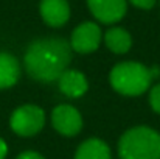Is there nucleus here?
Masks as SVG:
<instances>
[{"label":"nucleus","instance_id":"9d476101","mask_svg":"<svg viewBox=\"0 0 160 159\" xmlns=\"http://www.w3.org/2000/svg\"><path fill=\"white\" fill-rule=\"evenodd\" d=\"M20 75V64L11 53H0V89L12 87Z\"/></svg>","mask_w":160,"mask_h":159},{"label":"nucleus","instance_id":"7ed1b4c3","mask_svg":"<svg viewBox=\"0 0 160 159\" xmlns=\"http://www.w3.org/2000/svg\"><path fill=\"white\" fill-rule=\"evenodd\" d=\"M121 159H160V134L149 126L128 130L118 142Z\"/></svg>","mask_w":160,"mask_h":159},{"label":"nucleus","instance_id":"423d86ee","mask_svg":"<svg viewBox=\"0 0 160 159\" xmlns=\"http://www.w3.org/2000/svg\"><path fill=\"white\" fill-rule=\"evenodd\" d=\"M52 123L54 130L62 136H76L82 128V117L72 105H59L52 112Z\"/></svg>","mask_w":160,"mask_h":159},{"label":"nucleus","instance_id":"dca6fc26","mask_svg":"<svg viewBox=\"0 0 160 159\" xmlns=\"http://www.w3.org/2000/svg\"><path fill=\"white\" fill-rule=\"evenodd\" d=\"M6 153H8V147H6V142L3 139H0V159L6 158Z\"/></svg>","mask_w":160,"mask_h":159},{"label":"nucleus","instance_id":"6e6552de","mask_svg":"<svg viewBox=\"0 0 160 159\" xmlns=\"http://www.w3.org/2000/svg\"><path fill=\"white\" fill-rule=\"evenodd\" d=\"M39 13L47 25L59 28L70 19V5L67 0H41Z\"/></svg>","mask_w":160,"mask_h":159},{"label":"nucleus","instance_id":"f03ea898","mask_svg":"<svg viewBox=\"0 0 160 159\" xmlns=\"http://www.w3.org/2000/svg\"><path fill=\"white\" fill-rule=\"evenodd\" d=\"M156 77H160V67L149 69L142 62L124 61L112 69L110 84L121 95L137 97L146 92Z\"/></svg>","mask_w":160,"mask_h":159},{"label":"nucleus","instance_id":"0eeeda50","mask_svg":"<svg viewBox=\"0 0 160 159\" xmlns=\"http://www.w3.org/2000/svg\"><path fill=\"white\" fill-rule=\"evenodd\" d=\"M92 16L101 24H117L128 11V0H87Z\"/></svg>","mask_w":160,"mask_h":159},{"label":"nucleus","instance_id":"f257e3e1","mask_svg":"<svg viewBox=\"0 0 160 159\" xmlns=\"http://www.w3.org/2000/svg\"><path fill=\"white\" fill-rule=\"evenodd\" d=\"M72 59V47L62 38H45L31 42L23 56L27 73L42 83L58 81Z\"/></svg>","mask_w":160,"mask_h":159},{"label":"nucleus","instance_id":"f8f14e48","mask_svg":"<svg viewBox=\"0 0 160 159\" xmlns=\"http://www.w3.org/2000/svg\"><path fill=\"white\" fill-rule=\"evenodd\" d=\"M75 159H110V150L101 139H87L78 147Z\"/></svg>","mask_w":160,"mask_h":159},{"label":"nucleus","instance_id":"4468645a","mask_svg":"<svg viewBox=\"0 0 160 159\" xmlns=\"http://www.w3.org/2000/svg\"><path fill=\"white\" fill-rule=\"evenodd\" d=\"M128 2L138 9H151L157 3V0H128Z\"/></svg>","mask_w":160,"mask_h":159},{"label":"nucleus","instance_id":"ddd939ff","mask_svg":"<svg viewBox=\"0 0 160 159\" xmlns=\"http://www.w3.org/2000/svg\"><path fill=\"white\" fill-rule=\"evenodd\" d=\"M149 105L154 109V112L160 114V83L154 84L149 92Z\"/></svg>","mask_w":160,"mask_h":159},{"label":"nucleus","instance_id":"9b49d317","mask_svg":"<svg viewBox=\"0 0 160 159\" xmlns=\"http://www.w3.org/2000/svg\"><path fill=\"white\" fill-rule=\"evenodd\" d=\"M104 42L110 52L117 53V55H123V53L129 52V49L132 45V38L128 30H124L121 27H112L104 34Z\"/></svg>","mask_w":160,"mask_h":159},{"label":"nucleus","instance_id":"2eb2a0df","mask_svg":"<svg viewBox=\"0 0 160 159\" xmlns=\"http://www.w3.org/2000/svg\"><path fill=\"white\" fill-rule=\"evenodd\" d=\"M17 159H44V156H41L36 151H23L17 156Z\"/></svg>","mask_w":160,"mask_h":159},{"label":"nucleus","instance_id":"1a4fd4ad","mask_svg":"<svg viewBox=\"0 0 160 159\" xmlns=\"http://www.w3.org/2000/svg\"><path fill=\"white\" fill-rule=\"evenodd\" d=\"M58 86L59 91L70 97V98H79L87 92V78L79 72V70H73V69H65L61 77L58 78Z\"/></svg>","mask_w":160,"mask_h":159},{"label":"nucleus","instance_id":"20e7f679","mask_svg":"<svg viewBox=\"0 0 160 159\" xmlns=\"http://www.w3.org/2000/svg\"><path fill=\"white\" fill-rule=\"evenodd\" d=\"M45 123V114L44 111L36 105H23L14 109L9 119L11 130L22 136V137H30L38 134Z\"/></svg>","mask_w":160,"mask_h":159},{"label":"nucleus","instance_id":"39448f33","mask_svg":"<svg viewBox=\"0 0 160 159\" xmlns=\"http://www.w3.org/2000/svg\"><path fill=\"white\" fill-rule=\"evenodd\" d=\"M101 38V28L95 22H82L73 30L70 47L78 53H92L100 47Z\"/></svg>","mask_w":160,"mask_h":159}]
</instances>
